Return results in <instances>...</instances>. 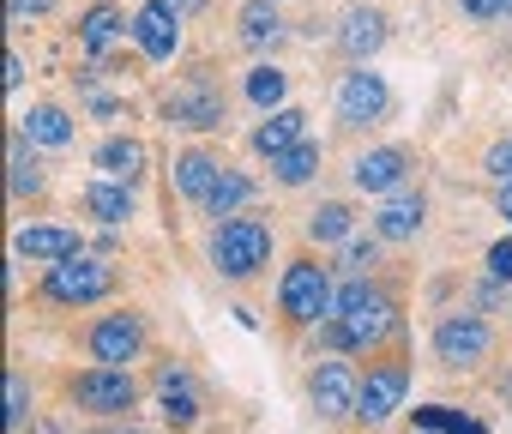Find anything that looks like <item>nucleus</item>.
I'll return each mask as SVG.
<instances>
[{
	"mask_svg": "<svg viewBox=\"0 0 512 434\" xmlns=\"http://www.w3.org/2000/svg\"><path fill=\"white\" fill-rule=\"evenodd\" d=\"M272 260V224L266 217H223L211 230V266L223 278H253Z\"/></svg>",
	"mask_w": 512,
	"mask_h": 434,
	"instance_id": "f257e3e1",
	"label": "nucleus"
},
{
	"mask_svg": "<svg viewBox=\"0 0 512 434\" xmlns=\"http://www.w3.org/2000/svg\"><path fill=\"white\" fill-rule=\"evenodd\" d=\"M278 308H284V320L290 326H320V320H332V308H338V290H332V272L320 266V260H290V272H284V284H278Z\"/></svg>",
	"mask_w": 512,
	"mask_h": 434,
	"instance_id": "f03ea898",
	"label": "nucleus"
},
{
	"mask_svg": "<svg viewBox=\"0 0 512 434\" xmlns=\"http://www.w3.org/2000/svg\"><path fill=\"white\" fill-rule=\"evenodd\" d=\"M115 290V272L103 266V260H91V254H67L61 266H49V278H43V296L55 302V308H91V302H103Z\"/></svg>",
	"mask_w": 512,
	"mask_h": 434,
	"instance_id": "7ed1b4c3",
	"label": "nucleus"
},
{
	"mask_svg": "<svg viewBox=\"0 0 512 434\" xmlns=\"http://www.w3.org/2000/svg\"><path fill=\"white\" fill-rule=\"evenodd\" d=\"M85 350H91L97 368H127V362H139V350H145V314H133V308L103 314V320L85 332Z\"/></svg>",
	"mask_w": 512,
	"mask_h": 434,
	"instance_id": "20e7f679",
	"label": "nucleus"
},
{
	"mask_svg": "<svg viewBox=\"0 0 512 434\" xmlns=\"http://www.w3.org/2000/svg\"><path fill=\"white\" fill-rule=\"evenodd\" d=\"M494 350V332H488V320L482 314H446L440 326H434V356H440V368H476L482 356Z\"/></svg>",
	"mask_w": 512,
	"mask_h": 434,
	"instance_id": "39448f33",
	"label": "nucleus"
},
{
	"mask_svg": "<svg viewBox=\"0 0 512 434\" xmlns=\"http://www.w3.org/2000/svg\"><path fill=\"white\" fill-rule=\"evenodd\" d=\"M404 392H410V368L404 362H374L362 374V392H356V422L362 428H380L404 410Z\"/></svg>",
	"mask_w": 512,
	"mask_h": 434,
	"instance_id": "423d86ee",
	"label": "nucleus"
},
{
	"mask_svg": "<svg viewBox=\"0 0 512 434\" xmlns=\"http://www.w3.org/2000/svg\"><path fill=\"white\" fill-rule=\"evenodd\" d=\"M67 392H73V404H85L97 416H127L139 404V386H133L127 368H85V374L67 380Z\"/></svg>",
	"mask_w": 512,
	"mask_h": 434,
	"instance_id": "0eeeda50",
	"label": "nucleus"
},
{
	"mask_svg": "<svg viewBox=\"0 0 512 434\" xmlns=\"http://www.w3.org/2000/svg\"><path fill=\"white\" fill-rule=\"evenodd\" d=\"M398 326V314H392V296L380 290L374 302H362V308H350V314H338L332 326H326V338L338 344V350H374L386 332Z\"/></svg>",
	"mask_w": 512,
	"mask_h": 434,
	"instance_id": "6e6552de",
	"label": "nucleus"
},
{
	"mask_svg": "<svg viewBox=\"0 0 512 434\" xmlns=\"http://www.w3.org/2000/svg\"><path fill=\"white\" fill-rule=\"evenodd\" d=\"M386 109H392V85H386L380 73L356 67V73L338 79V121H344V127H368V121H380Z\"/></svg>",
	"mask_w": 512,
	"mask_h": 434,
	"instance_id": "1a4fd4ad",
	"label": "nucleus"
},
{
	"mask_svg": "<svg viewBox=\"0 0 512 434\" xmlns=\"http://www.w3.org/2000/svg\"><path fill=\"white\" fill-rule=\"evenodd\" d=\"M410 169H416V157L404 151V145H380V151H362L356 163H350V181H356V193H398L404 181H410Z\"/></svg>",
	"mask_w": 512,
	"mask_h": 434,
	"instance_id": "9d476101",
	"label": "nucleus"
},
{
	"mask_svg": "<svg viewBox=\"0 0 512 434\" xmlns=\"http://www.w3.org/2000/svg\"><path fill=\"white\" fill-rule=\"evenodd\" d=\"M163 115H169L175 127L211 133V127H223V91H217L211 79H187V85H175V97L163 103Z\"/></svg>",
	"mask_w": 512,
	"mask_h": 434,
	"instance_id": "9b49d317",
	"label": "nucleus"
},
{
	"mask_svg": "<svg viewBox=\"0 0 512 434\" xmlns=\"http://www.w3.org/2000/svg\"><path fill=\"white\" fill-rule=\"evenodd\" d=\"M133 37H139L145 61H169L181 49V13L169 7V0H145V7L133 13Z\"/></svg>",
	"mask_w": 512,
	"mask_h": 434,
	"instance_id": "f8f14e48",
	"label": "nucleus"
},
{
	"mask_svg": "<svg viewBox=\"0 0 512 434\" xmlns=\"http://www.w3.org/2000/svg\"><path fill=\"white\" fill-rule=\"evenodd\" d=\"M356 392H362V380L350 374V362H320L308 374V398L320 416H356Z\"/></svg>",
	"mask_w": 512,
	"mask_h": 434,
	"instance_id": "ddd939ff",
	"label": "nucleus"
},
{
	"mask_svg": "<svg viewBox=\"0 0 512 434\" xmlns=\"http://www.w3.org/2000/svg\"><path fill=\"white\" fill-rule=\"evenodd\" d=\"M338 49H344V61L368 67V61L386 49V13H380V7H350L344 25H338Z\"/></svg>",
	"mask_w": 512,
	"mask_h": 434,
	"instance_id": "4468645a",
	"label": "nucleus"
},
{
	"mask_svg": "<svg viewBox=\"0 0 512 434\" xmlns=\"http://www.w3.org/2000/svg\"><path fill=\"white\" fill-rule=\"evenodd\" d=\"M422 217H428V199H422L416 187H398V193H386V205H380V217H374V236H380V242H410V236L422 230Z\"/></svg>",
	"mask_w": 512,
	"mask_h": 434,
	"instance_id": "2eb2a0df",
	"label": "nucleus"
},
{
	"mask_svg": "<svg viewBox=\"0 0 512 434\" xmlns=\"http://www.w3.org/2000/svg\"><path fill=\"white\" fill-rule=\"evenodd\" d=\"M302 139H308V115L302 109H272L260 127H253V151H260V157H284Z\"/></svg>",
	"mask_w": 512,
	"mask_h": 434,
	"instance_id": "dca6fc26",
	"label": "nucleus"
},
{
	"mask_svg": "<svg viewBox=\"0 0 512 434\" xmlns=\"http://www.w3.org/2000/svg\"><path fill=\"white\" fill-rule=\"evenodd\" d=\"M157 398H163V416L175 428H193L199 422V392H193V374L187 368H163L157 374Z\"/></svg>",
	"mask_w": 512,
	"mask_h": 434,
	"instance_id": "f3484780",
	"label": "nucleus"
},
{
	"mask_svg": "<svg viewBox=\"0 0 512 434\" xmlns=\"http://www.w3.org/2000/svg\"><path fill=\"white\" fill-rule=\"evenodd\" d=\"M19 260H43V266H61L67 254H85L79 248V236L73 230H55V224H43V230H19Z\"/></svg>",
	"mask_w": 512,
	"mask_h": 434,
	"instance_id": "a211bd4d",
	"label": "nucleus"
},
{
	"mask_svg": "<svg viewBox=\"0 0 512 434\" xmlns=\"http://www.w3.org/2000/svg\"><path fill=\"white\" fill-rule=\"evenodd\" d=\"M223 181V163L211 157V151H187V157H175V193H187V199H211V187Z\"/></svg>",
	"mask_w": 512,
	"mask_h": 434,
	"instance_id": "6ab92c4d",
	"label": "nucleus"
},
{
	"mask_svg": "<svg viewBox=\"0 0 512 434\" xmlns=\"http://www.w3.org/2000/svg\"><path fill=\"white\" fill-rule=\"evenodd\" d=\"M133 205H139V199H133V187H127V181H91V187H85V211L97 217V224H109V230H115V224H127Z\"/></svg>",
	"mask_w": 512,
	"mask_h": 434,
	"instance_id": "aec40b11",
	"label": "nucleus"
},
{
	"mask_svg": "<svg viewBox=\"0 0 512 434\" xmlns=\"http://www.w3.org/2000/svg\"><path fill=\"white\" fill-rule=\"evenodd\" d=\"M97 169H103L109 181H127V187H133V181L145 175V145H139V139H103V145H97Z\"/></svg>",
	"mask_w": 512,
	"mask_h": 434,
	"instance_id": "412c9836",
	"label": "nucleus"
},
{
	"mask_svg": "<svg viewBox=\"0 0 512 434\" xmlns=\"http://www.w3.org/2000/svg\"><path fill=\"white\" fill-rule=\"evenodd\" d=\"M278 37H284L278 0H247V7H241V43H247V49H272Z\"/></svg>",
	"mask_w": 512,
	"mask_h": 434,
	"instance_id": "4be33fe9",
	"label": "nucleus"
},
{
	"mask_svg": "<svg viewBox=\"0 0 512 434\" xmlns=\"http://www.w3.org/2000/svg\"><path fill=\"white\" fill-rule=\"evenodd\" d=\"M19 133H25L31 145H73V121H67V109H55V103H37V109L19 121Z\"/></svg>",
	"mask_w": 512,
	"mask_h": 434,
	"instance_id": "5701e85b",
	"label": "nucleus"
},
{
	"mask_svg": "<svg viewBox=\"0 0 512 434\" xmlns=\"http://www.w3.org/2000/svg\"><path fill=\"white\" fill-rule=\"evenodd\" d=\"M350 224H356V211H350L344 199H326V205L308 217V242H320V248H332V242H350Z\"/></svg>",
	"mask_w": 512,
	"mask_h": 434,
	"instance_id": "b1692460",
	"label": "nucleus"
},
{
	"mask_svg": "<svg viewBox=\"0 0 512 434\" xmlns=\"http://www.w3.org/2000/svg\"><path fill=\"white\" fill-rule=\"evenodd\" d=\"M121 25H127L121 7H91V13L79 19V49H85V55H103V49L121 37Z\"/></svg>",
	"mask_w": 512,
	"mask_h": 434,
	"instance_id": "393cba45",
	"label": "nucleus"
},
{
	"mask_svg": "<svg viewBox=\"0 0 512 434\" xmlns=\"http://www.w3.org/2000/svg\"><path fill=\"white\" fill-rule=\"evenodd\" d=\"M314 169H320V139H302V145H290L284 157H272V175H278L284 187L314 181Z\"/></svg>",
	"mask_w": 512,
	"mask_h": 434,
	"instance_id": "a878e982",
	"label": "nucleus"
},
{
	"mask_svg": "<svg viewBox=\"0 0 512 434\" xmlns=\"http://www.w3.org/2000/svg\"><path fill=\"white\" fill-rule=\"evenodd\" d=\"M284 91H290V73H278V67H253L247 73V103L253 109H284Z\"/></svg>",
	"mask_w": 512,
	"mask_h": 434,
	"instance_id": "bb28decb",
	"label": "nucleus"
},
{
	"mask_svg": "<svg viewBox=\"0 0 512 434\" xmlns=\"http://www.w3.org/2000/svg\"><path fill=\"white\" fill-rule=\"evenodd\" d=\"M247 193H253V181L247 175H235V169H223V181L211 187V199H205V211L217 217V224H223V217H235L241 205H247Z\"/></svg>",
	"mask_w": 512,
	"mask_h": 434,
	"instance_id": "cd10ccee",
	"label": "nucleus"
},
{
	"mask_svg": "<svg viewBox=\"0 0 512 434\" xmlns=\"http://www.w3.org/2000/svg\"><path fill=\"white\" fill-rule=\"evenodd\" d=\"M13 193L25 199V193H43V169H37V157H31V139L19 133L13 139Z\"/></svg>",
	"mask_w": 512,
	"mask_h": 434,
	"instance_id": "c85d7f7f",
	"label": "nucleus"
},
{
	"mask_svg": "<svg viewBox=\"0 0 512 434\" xmlns=\"http://www.w3.org/2000/svg\"><path fill=\"white\" fill-rule=\"evenodd\" d=\"M25 416H31V386H25V374L13 368V374H7V434H19Z\"/></svg>",
	"mask_w": 512,
	"mask_h": 434,
	"instance_id": "c756f323",
	"label": "nucleus"
},
{
	"mask_svg": "<svg viewBox=\"0 0 512 434\" xmlns=\"http://www.w3.org/2000/svg\"><path fill=\"white\" fill-rule=\"evenodd\" d=\"M416 422H422V428H446V434H482V422H470V416H458V410H446V404L416 410Z\"/></svg>",
	"mask_w": 512,
	"mask_h": 434,
	"instance_id": "7c9ffc66",
	"label": "nucleus"
},
{
	"mask_svg": "<svg viewBox=\"0 0 512 434\" xmlns=\"http://www.w3.org/2000/svg\"><path fill=\"white\" fill-rule=\"evenodd\" d=\"M374 254H380V242H368V236H356V242H344V272H350V278H368V266H374Z\"/></svg>",
	"mask_w": 512,
	"mask_h": 434,
	"instance_id": "2f4dec72",
	"label": "nucleus"
},
{
	"mask_svg": "<svg viewBox=\"0 0 512 434\" xmlns=\"http://www.w3.org/2000/svg\"><path fill=\"white\" fill-rule=\"evenodd\" d=\"M482 169H488L494 181H512V133H500V139L488 145V157H482Z\"/></svg>",
	"mask_w": 512,
	"mask_h": 434,
	"instance_id": "473e14b6",
	"label": "nucleus"
},
{
	"mask_svg": "<svg viewBox=\"0 0 512 434\" xmlns=\"http://www.w3.org/2000/svg\"><path fill=\"white\" fill-rule=\"evenodd\" d=\"M488 272H494V278H500V284H512V236H506V242H494V248H488Z\"/></svg>",
	"mask_w": 512,
	"mask_h": 434,
	"instance_id": "72a5a7b5",
	"label": "nucleus"
},
{
	"mask_svg": "<svg viewBox=\"0 0 512 434\" xmlns=\"http://www.w3.org/2000/svg\"><path fill=\"white\" fill-rule=\"evenodd\" d=\"M458 13L476 19V25H488V19H500V0H458Z\"/></svg>",
	"mask_w": 512,
	"mask_h": 434,
	"instance_id": "f704fd0d",
	"label": "nucleus"
},
{
	"mask_svg": "<svg viewBox=\"0 0 512 434\" xmlns=\"http://www.w3.org/2000/svg\"><path fill=\"white\" fill-rule=\"evenodd\" d=\"M31 13H55V0H13V19H31Z\"/></svg>",
	"mask_w": 512,
	"mask_h": 434,
	"instance_id": "c9c22d12",
	"label": "nucleus"
},
{
	"mask_svg": "<svg viewBox=\"0 0 512 434\" xmlns=\"http://www.w3.org/2000/svg\"><path fill=\"white\" fill-rule=\"evenodd\" d=\"M25 85V61L19 55H7V91H19Z\"/></svg>",
	"mask_w": 512,
	"mask_h": 434,
	"instance_id": "e433bc0d",
	"label": "nucleus"
},
{
	"mask_svg": "<svg viewBox=\"0 0 512 434\" xmlns=\"http://www.w3.org/2000/svg\"><path fill=\"white\" fill-rule=\"evenodd\" d=\"M494 211H500L506 224H512V181H500V199H494Z\"/></svg>",
	"mask_w": 512,
	"mask_h": 434,
	"instance_id": "4c0bfd02",
	"label": "nucleus"
},
{
	"mask_svg": "<svg viewBox=\"0 0 512 434\" xmlns=\"http://www.w3.org/2000/svg\"><path fill=\"white\" fill-rule=\"evenodd\" d=\"M169 7H175V13L187 19V13H205V0H169Z\"/></svg>",
	"mask_w": 512,
	"mask_h": 434,
	"instance_id": "58836bf2",
	"label": "nucleus"
},
{
	"mask_svg": "<svg viewBox=\"0 0 512 434\" xmlns=\"http://www.w3.org/2000/svg\"><path fill=\"white\" fill-rule=\"evenodd\" d=\"M500 19H512V0H500Z\"/></svg>",
	"mask_w": 512,
	"mask_h": 434,
	"instance_id": "ea45409f",
	"label": "nucleus"
},
{
	"mask_svg": "<svg viewBox=\"0 0 512 434\" xmlns=\"http://www.w3.org/2000/svg\"><path fill=\"white\" fill-rule=\"evenodd\" d=\"M115 434H145V428H133V422H127V428H115Z\"/></svg>",
	"mask_w": 512,
	"mask_h": 434,
	"instance_id": "a19ab883",
	"label": "nucleus"
}]
</instances>
